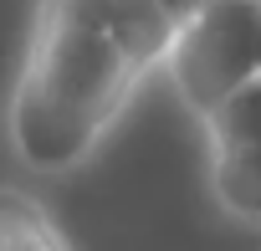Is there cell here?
Returning <instances> with one entry per match:
<instances>
[{
    "label": "cell",
    "mask_w": 261,
    "mask_h": 251,
    "mask_svg": "<svg viewBox=\"0 0 261 251\" xmlns=\"http://www.w3.org/2000/svg\"><path fill=\"white\" fill-rule=\"evenodd\" d=\"M174 31L154 0H41L6 108L16 159L36 174L87 164L149 72L169 62Z\"/></svg>",
    "instance_id": "cell-1"
},
{
    "label": "cell",
    "mask_w": 261,
    "mask_h": 251,
    "mask_svg": "<svg viewBox=\"0 0 261 251\" xmlns=\"http://www.w3.org/2000/svg\"><path fill=\"white\" fill-rule=\"evenodd\" d=\"M164 67L185 113L205 123L220 103H230L246 82L261 77L256 0H205L190 21H179Z\"/></svg>",
    "instance_id": "cell-2"
},
{
    "label": "cell",
    "mask_w": 261,
    "mask_h": 251,
    "mask_svg": "<svg viewBox=\"0 0 261 251\" xmlns=\"http://www.w3.org/2000/svg\"><path fill=\"white\" fill-rule=\"evenodd\" d=\"M210 195L230 220L261 225V77L205 118Z\"/></svg>",
    "instance_id": "cell-3"
},
{
    "label": "cell",
    "mask_w": 261,
    "mask_h": 251,
    "mask_svg": "<svg viewBox=\"0 0 261 251\" xmlns=\"http://www.w3.org/2000/svg\"><path fill=\"white\" fill-rule=\"evenodd\" d=\"M0 251H72V246L26 190L0 185Z\"/></svg>",
    "instance_id": "cell-4"
},
{
    "label": "cell",
    "mask_w": 261,
    "mask_h": 251,
    "mask_svg": "<svg viewBox=\"0 0 261 251\" xmlns=\"http://www.w3.org/2000/svg\"><path fill=\"white\" fill-rule=\"evenodd\" d=\"M256 46H261V0H256Z\"/></svg>",
    "instance_id": "cell-5"
}]
</instances>
